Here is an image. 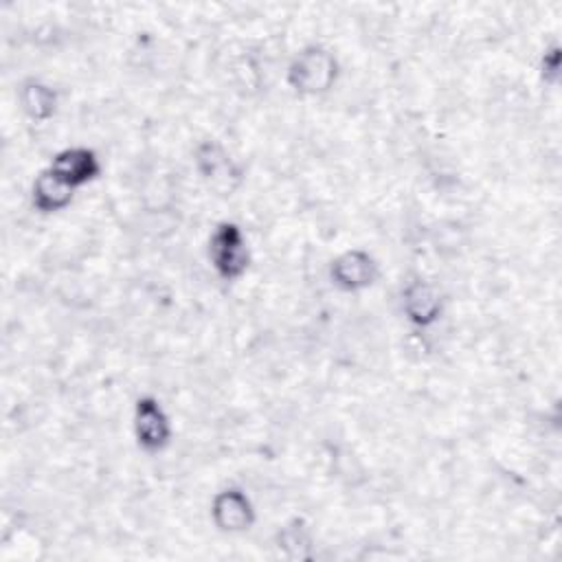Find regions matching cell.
Here are the masks:
<instances>
[{
  "label": "cell",
  "mask_w": 562,
  "mask_h": 562,
  "mask_svg": "<svg viewBox=\"0 0 562 562\" xmlns=\"http://www.w3.org/2000/svg\"><path fill=\"white\" fill-rule=\"evenodd\" d=\"M204 516L222 538L246 536L259 522L257 496L244 483H222L209 494Z\"/></svg>",
  "instance_id": "cell-6"
},
{
  "label": "cell",
  "mask_w": 562,
  "mask_h": 562,
  "mask_svg": "<svg viewBox=\"0 0 562 562\" xmlns=\"http://www.w3.org/2000/svg\"><path fill=\"white\" fill-rule=\"evenodd\" d=\"M204 261L224 285H239L255 266V246L248 226L235 215H220L204 237Z\"/></svg>",
  "instance_id": "cell-2"
},
{
  "label": "cell",
  "mask_w": 562,
  "mask_h": 562,
  "mask_svg": "<svg viewBox=\"0 0 562 562\" xmlns=\"http://www.w3.org/2000/svg\"><path fill=\"white\" fill-rule=\"evenodd\" d=\"M18 108L22 119L37 127L50 130L64 112V92L42 75H24L18 83Z\"/></svg>",
  "instance_id": "cell-8"
},
{
  "label": "cell",
  "mask_w": 562,
  "mask_h": 562,
  "mask_svg": "<svg viewBox=\"0 0 562 562\" xmlns=\"http://www.w3.org/2000/svg\"><path fill=\"white\" fill-rule=\"evenodd\" d=\"M130 437L145 457L167 454L178 439V422L171 406L156 391H140L130 406Z\"/></svg>",
  "instance_id": "cell-5"
},
{
  "label": "cell",
  "mask_w": 562,
  "mask_h": 562,
  "mask_svg": "<svg viewBox=\"0 0 562 562\" xmlns=\"http://www.w3.org/2000/svg\"><path fill=\"white\" fill-rule=\"evenodd\" d=\"M325 281L331 292L356 299L386 281V266L371 246L347 244L327 257Z\"/></svg>",
  "instance_id": "cell-4"
},
{
  "label": "cell",
  "mask_w": 562,
  "mask_h": 562,
  "mask_svg": "<svg viewBox=\"0 0 562 562\" xmlns=\"http://www.w3.org/2000/svg\"><path fill=\"white\" fill-rule=\"evenodd\" d=\"M345 79L340 48L321 29V4L314 2V29L296 42L281 66L283 90L299 101H321L334 94Z\"/></svg>",
  "instance_id": "cell-1"
},
{
  "label": "cell",
  "mask_w": 562,
  "mask_h": 562,
  "mask_svg": "<svg viewBox=\"0 0 562 562\" xmlns=\"http://www.w3.org/2000/svg\"><path fill=\"white\" fill-rule=\"evenodd\" d=\"M44 167H48L79 195L86 189H94L108 173L105 154L97 145L86 140H68L57 145L46 156Z\"/></svg>",
  "instance_id": "cell-7"
},
{
  "label": "cell",
  "mask_w": 562,
  "mask_h": 562,
  "mask_svg": "<svg viewBox=\"0 0 562 562\" xmlns=\"http://www.w3.org/2000/svg\"><path fill=\"white\" fill-rule=\"evenodd\" d=\"M79 202V193L59 180L48 167H37L29 178L26 206L40 220H55L70 213Z\"/></svg>",
  "instance_id": "cell-9"
},
{
  "label": "cell",
  "mask_w": 562,
  "mask_h": 562,
  "mask_svg": "<svg viewBox=\"0 0 562 562\" xmlns=\"http://www.w3.org/2000/svg\"><path fill=\"white\" fill-rule=\"evenodd\" d=\"M395 310L400 321L415 334L435 331L448 316L450 299L443 283L419 270H408L395 279Z\"/></svg>",
  "instance_id": "cell-3"
}]
</instances>
